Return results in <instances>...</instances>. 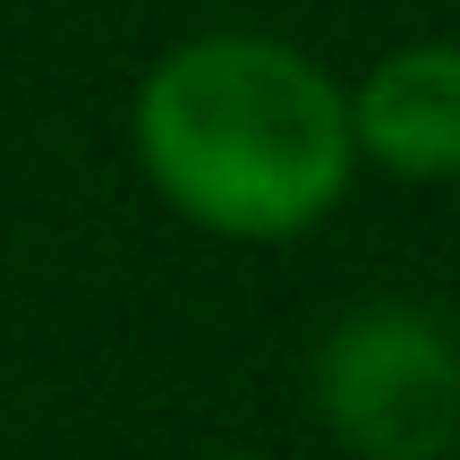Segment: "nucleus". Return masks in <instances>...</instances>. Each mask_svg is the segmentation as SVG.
Listing matches in <instances>:
<instances>
[{
  "instance_id": "f257e3e1",
  "label": "nucleus",
  "mask_w": 460,
  "mask_h": 460,
  "mask_svg": "<svg viewBox=\"0 0 460 460\" xmlns=\"http://www.w3.org/2000/svg\"><path fill=\"white\" fill-rule=\"evenodd\" d=\"M137 163L154 197L214 239H298L349 197V94L281 34H188L137 85Z\"/></svg>"
},
{
  "instance_id": "f03ea898",
  "label": "nucleus",
  "mask_w": 460,
  "mask_h": 460,
  "mask_svg": "<svg viewBox=\"0 0 460 460\" xmlns=\"http://www.w3.org/2000/svg\"><path fill=\"white\" fill-rule=\"evenodd\" d=\"M315 418L358 460H444L460 444V341L410 298L341 315L315 349Z\"/></svg>"
},
{
  "instance_id": "7ed1b4c3",
  "label": "nucleus",
  "mask_w": 460,
  "mask_h": 460,
  "mask_svg": "<svg viewBox=\"0 0 460 460\" xmlns=\"http://www.w3.org/2000/svg\"><path fill=\"white\" fill-rule=\"evenodd\" d=\"M349 146L393 180H460V43H401L349 85Z\"/></svg>"
},
{
  "instance_id": "20e7f679",
  "label": "nucleus",
  "mask_w": 460,
  "mask_h": 460,
  "mask_svg": "<svg viewBox=\"0 0 460 460\" xmlns=\"http://www.w3.org/2000/svg\"><path fill=\"white\" fill-rule=\"evenodd\" d=\"M222 460H256V452H222Z\"/></svg>"
},
{
  "instance_id": "39448f33",
  "label": "nucleus",
  "mask_w": 460,
  "mask_h": 460,
  "mask_svg": "<svg viewBox=\"0 0 460 460\" xmlns=\"http://www.w3.org/2000/svg\"><path fill=\"white\" fill-rule=\"evenodd\" d=\"M452 452H460V444H452Z\"/></svg>"
}]
</instances>
